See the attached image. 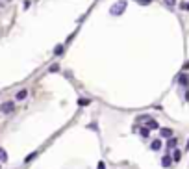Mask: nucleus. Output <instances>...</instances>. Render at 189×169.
Wrapping results in <instances>:
<instances>
[{
    "label": "nucleus",
    "instance_id": "f257e3e1",
    "mask_svg": "<svg viewBox=\"0 0 189 169\" xmlns=\"http://www.w3.org/2000/svg\"><path fill=\"white\" fill-rule=\"evenodd\" d=\"M13 110H15V102L13 100H6V102L0 104V112H2V113H9Z\"/></svg>",
    "mask_w": 189,
    "mask_h": 169
},
{
    "label": "nucleus",
    "instance_id": "f03ea898",
    "mask_svg": "<svg viewBox=\"0 0 189 169\" xmlns=\"http://www.w3.org/2000/svg\"><path fill=\"white\" fill-rule=\"evenodd\" d=\"M124 8H126V2L120 0V2H117L113 8H111V15H120L122 11H124Z\"/></svg>",
    "mask_w": 189,
    "mask_h": 169
},
{
    "label": "nucleus",
    "instance_id": "7ed1b4c3",
    "mask_svg": "<svg viewBox=\"0 0 189 169\" xmlns=\"http://www.w3.org/2000/svg\"><path fill=\"white\" fill-rule=\"evenodd\" d=\"M147 128H148V130L160 128V123H158V121H154V119H148V121H147Z\"/></svg>",
    "mask_w": 189,
    "mask_h": 169
},
{
    "label": "nucleus",
    "instance_id": "20e7f679",
    "mask_svg": "<svg viewBox=\"0 0 189 169\" xmlns=\"http://www.w3.org/2000/svg\"><path fill=\"white\" fill-rule=\"evenodd\" d=\"M167 145H169V149H176V147H178V140L174 138V136H171L169 141H167Z\"/></svg>",
    "mask_w": 189,
    "mask_h": 169
},
{
    "label": "nucleus",
    "instance_id": "39448f33",
    "mask_svg": "<svg viewBox=\"0 0 189 169\" xmlns=\"http://www.w3.org/2000/svg\"><path fill=\"white\" fill-rule=\"evenodd\" d=\"M26 97H28V89H20V91L17 93V97H15V99H17V100H24Z\"/></svg>",
    "mask_w": 189,
    "mask_h": 169
},
{
    "label": "nucleus",
    "instance_id": "423d86ee",
    "mask_svg": "<svg viewBox=\"0 0 189 169\" xmlns=\"http://www.w3.org/2000/svg\"><path fill=\"white\" fill-rule=\"evenodd\" d=\"M160 136H161V138H171V136H172V130H171V128H161V130H160Z\"/></svg>",
    "mask_w": 189,
    "mask_h": 169
},
{
    "label": "nucleus",
    "instance_id": "0eeeda50",
    "mask_svg": "<svg viewBox=\"0 0 189 169\" xmlns=\"http://www.w3.org/2000/svg\"><path fill=\"white\" fill-rule=\"evenodd\" d=\"M178 82H180V86H182V88H187V75H185V72L178 76Z\"/></svg>",
    "mask_w": 189,
    "mask_h": 169
},
{
    "label": "nucleus",
    "instance_id": "6e6552de",
    "mask_svg": "<svg viewBox=\"0 0 189 169\" xmlns=\"http://www.w3.org/2000/svg\"><path fill=\"white\" fill-rule=\"evenodd\" d=\"M150 149H152V151H160V149H161V141H160V140H154V141L150 143Z\"/></svg>",
    "mask_w": 189,
    "mask_h": 169
},
{
    "label": "nucleus",
    "instance_id": "1a4fd4ad",
    "mask_svg": "<svg viewBox=\"0 0 189 169\" xmlns=\"http://www.w3.org/2000/svg\"><path fill=\"white\" fill-rule=\"evenodd\" d=\"M161 164H163V167H171L172 158H171V156H163V158H161Z\"/></svg>",
    "mask_w": 189,
    "mask_h": 169
},
{
    "label": "nucleus",
    "instance_id": "9d476101",
    "mask_svg": "<svg viewBox=\"0 0 189 169\" xmlns=\"http://www.w3.org/2000/svg\"><path fill=\"white\" fill-rule=\"evenodd\" d=\"M139 134H141V138H148V136H150V130L147 128V126H143V128H139Z\"/></svg>",
    "mask_w": 189,
    "mask_h": 169
},
{
    "label": "nucleus",
    "instance_id": "9b49d317",
    "mask_svg": "<svg viewBox=\"0 0 189 169\" xmlns=\"http://www.w3.org/2000/svg\"><path fill=\"white\" fill-rule=\"evenodd\" d=\"M0 162H8V152L0 147Z\"/></svg>",
    "mask_w": 189,
    "mask_h": 169
},
{
    "label": "nucleus",
    "instance_id": "f8f14e48",
    "mask_svg": "<svg viewBox=\"0 0 189 169\" xmlns=\"http://www.w3.org/2000/svg\"><path fill=\"white\" fill-rule=\"evenodd\" d=\"M54 54H58V56L63 54V45H58V47H56V48H54Z\"/></svg>",
    "mask_w": 189,
    "mask_h": 169
},
{
    "label": "nucleus",
    "instance_id": "ddd939ff",
    "mask_svg": "<svg viewBox=\"0 0 189 169\" xmlns=\"http://www.w3.org/2000/svg\"><path fill=\"white\" fill-rule=\"evenodd\" d=\"M180 158H182V152H180V151H174V154H172V160H174V162H178Z\"/></svg>",
    "mask_w": 189,
    "mask_h": 169
},
{
    "label": "nucleus",
    "instance_id": "4468645a",
    "mask_svg": "<svg viewBox=\"0 0 189 169\" xmlns=\"http://www.w3.org/2000/svg\"><path fill=\"white\" fill-rule=\"evenodd\" d=\"M35 156H37V152H32L30 156H26V158H24V162H26V164H28V162H32V160H33Z\"/></svg>",
    "mask_w": 189,
    "mask_h": 169
},
{
    "label": "nucleus",
    "instance_id": "2eb2a0df",
    "mask_svg": "<svg viewBox=\"0 0 189 169\" xmlns=\"http://www.w3.org/2000/svg\"><path fill=\"white\" fill-rule=\"evenodd\" d=\"M78 104H80V106H87L89 100H87V99H80V100H78Z\"/></svg>",
    "mask_w": 189,
    "mask_h": 169
},
{
    "label": "nucleus",
    "instance_id": "dca6fc26",
    "mask_svg": "<svg viewBox=\"0 0 189 169\" xmlns=\"http://www.w3.org/2000/svg\"><path fill=\"white\" fill-rule=\"evenodd\" d=\"M165 4L169 6V8H174V4H176V0H165Z\"/></svg>",
    "mask_w": 189,
    "mask_h": 169
},
{
    "label": "nucleus",
    "instance_id": "f3484780",
    "mask_svg": "<svg viewBox=\"0 0 189 169\" xmlns=\"http://www.w3.org/2000/svg\"><path fill=\"white\" fill-rule=\"evenodd\" d=\"M150 117H148V115H139V117H137V121H148Z\"/></svg>",
    "mask_w": 189,
    "mask_h": 169
},
{
    "label": "nucleus",
    "instance_id": "a211bd4d",
    "mask_svg": "<svg viewBox=\"0 0 189 169\" xmlns=\"http://www.w3.org/2000/svg\"><path fill=\"white\" fill-rule=\"evenodd\" d=\"M180 8H182V9H184V11H185V9L189 8V4H187V2H182V4H180Z\"/></svg>",
    "mask_w": 189,
    "mask_h": 169
},
{
    "label": "nucleus",
    "instance_id": "6ab92c4d",
    "mask_svg": "<svg viewBox=\"0 0 189 169\" xmlns=\"http://www.w3.org/2000/svg\"><path fill=\"white\" fill-rule=\"evenodd\" d=\"M139 4H143V6H147V4H150V0H137Z\"/></svg>",
    "mask_w": 189,
    "mask_h": 169
},
{
    "label": "nucleus",
    "instance_id": "aec40b11",
    "mask_svg": "<svg viewBox=\"0 0 189 169\" xmlns=\"http://www.w3.org/2000/svg\"><path fill=\"white\" fill-rule=\"evenodd\" d=\"M96 169H106V165H104V162H98V165H96Z\"/></svg>",
    "mask_w": 189,
    "mask_h": 169
},
{
    "label": "nucleus",
    "instance_id": "412c9836",
    "mask_svg": "<svg viewBox=\"0 0 189 169\" xmlns=\"http://www.w3.org/2000/svg\"><path fill=\"white\" fill-rule=\"evenodd\" d=\"M0 169H2V165H0Z\"/></svg>",
    "mask_w": 189,
    "mask_h": 169
}]
</instances>
